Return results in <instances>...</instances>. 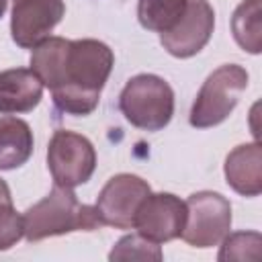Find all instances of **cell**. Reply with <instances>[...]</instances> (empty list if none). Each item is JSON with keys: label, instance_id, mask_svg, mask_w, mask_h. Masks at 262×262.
I'll return each instance as SVG.
<instances>
[{"label": "cell", "instance_id": "3", "mask_svg": "<svg viewBox=\"0 0 262 262\" xmlns=\"http://www.w3.org/2000/svg\"><path fill=\"white\" fill-rule=\"evenodd\" d=\"M119 108L133 127L160 131L174 115V92L164 78L139 74L125 84L119 96Z\"/></svg>", "mask_w": 262, "mask_h": 262}, {"label": "cell", "instance_id": "5", "mask_svg": "<svg viewBox=\"0 0 262 262\" xmlns=\"http://www.w3.org/2000/svg\"><path fill=\"white\" fill-rule=\"evenodd\" d=\"M231 229V205L213 190H201L186 201V221L180 237L192 248H213Z\"/></svg>", "mask_w": 262, "mask_h": 262}, {"label": "cell", "instance_id": "13", "mask_svg": "<svg viewBox=\"0 0 262 262\" xmlns=\"http://www.w3.org/2000/svg\"><path fill=\"white\" fill-rule=\"evenodd\" d=\"M33 154V131L27 121L0 117V170L23 166Z\"/></svg>", "mask_w": 262, "mask_h": 262}, {"label": "cell", "instance_id": "9", "mask_svg": "<svg viewBox=\"0 0 262 262\" xmlns=\"http://www.w3.org/2000/svg\"><path fill=\"white\" fill-rule=\"evenodd\" d=\"M186 221V203L172 192L147 194L137 213L133 227L139 235L147 237L154 244H164L180 237Z\"/></svg>", "mask_w": 262, "mask_h": 262}, {"label": "cell", "instance_id": "1", "mask_svg": "<svg viewBox=\"0 0 262 262\" xmlns=\"http://www.w3.org/2000/svg\"><path fill=\"white\" fill-rule=\"evenodd\" d=\"M115 55L98 39L47 37L33 47L31 70L53 94V104L68 115H90L100 100Z\"/></svg>", "mask_w": 262, "mask_h": 262}, {"label": "cell", "instance_id": "19", "mask_svg": "<svg viewBox=\"0 0 262 262\" xmlns=\"http://www.w3.org/2000/svg\"><path fill=\"white\" fill-rule=\"evenodd\" d=\"M4 12H6V0H0V18L4 16Z\"/></svg>", "mask_w": 262, "mask_h": 262}, {"label": "cell", "instance_id": "2", "mask_svg": "<svg viewBox=\"0 0 262 262\" xmlns=\"http://www.w3.org/2000/svg\"><path fill=\"white\" fill-rule=\"evenodd\" d=\"M100 225L96 209L82 205L74 190L61 184H53L49 194L29 207L23 215L25 237L29 242H41L72 231H92Z\"/></svg>", "mask_w": 262, "mask_h": 262}, {"label": "cell", "instance_id": "4", "mask_svg": "<svg viewBox=\"0 0 262 262\" xmlns=\"http://www.w3.org/2000/svg\"><path fill=\"white\" fill-rule=\"evenodd\" d=\"M246 88L248 72L242 66L225 63L217 68L213 74H209L192 102L188 117L190 125L196 129H207L223 123L239 102Z\"/></svg>", "mask_w": 262, "mask_h": 262}, {"label": "cell", "instance_id": "17", "mask_svg": "<svg viewBox=\"0 0 262 262\" xmlns=\"http://www.w3.org/2000/svg\"><path fill=\"white\" fill-rule=\"evenodd\" d=\"M262 235L258 231H237L223 237L219 260H260Z\"/></svg>", "mask_w": 262, "mask_h": 262}, {"label": "cell", "instance_id": "7", "mask_svg": "<svg viewBox=\"0 0 262 262\" xmlns=\"http://www.w3.org/2000/svg\"><path fill=\"white\" fill-rule=\"evenodd\" d=\"M151 192L149 184L135 174H117L100 190L96 199V215L102 225L131 229L141 201Z\"/></svg>", "mask_w": 262, "mask_h": 262}, {"label": "cell", "instance_id": "8", "mask_svg": "<svg viewBox=\"0 0 262 262\" xmlns=\"http://www.w3.org/2000/svg\"><path fill=\"white\" fill-rule=\"evenodd\" d=\"M215 27V12L209 0H186L182 16L172 29L160 33L164 49L180 59L196 55L211 39Z\"/></svg>", "mask_w": 262, "mask_h": 262}, {"label": "cell", "instance_id": "12", "mask_svg": "<svg viewBox=\"0 0 262 262\" xmlns=\"http://www.w3.org/2000/svg\"><path fill=\"white\" fill-rule=\"evenodd\" d=\"M227 184L242 196H258L262 192V149L260 143H244L229 151L225 160Z\"/></svg>", "mask_w": 262, "mask_h": 262}, {"label": "cell", "instance_id": "10", "mask_svg": "<svg viewBox=\"0 0 262 262\" xmlns=\"http://www.w3.org/2000/svg\"><path fill=\"white\" fill-rule=\"evenodd\" d=\"M66 6L61 0H12L10 33L12 41L25 49H33L63 18Z\"/></svg>", "mask_w": 262, "mask_h": 262}, {"label": "cell", "instance_id": "16", "mask_svg": "<svg viewBox=\"0 0 262 262\" xmlns=\"http://www.w3.org/2000/svg\"><path fill=\"white\" fill-rule=\"evenodd\" d=\"M25 235L23 215L16 213L10 196L8 184L0 178V252L16 246V242Z\"/></svg>", "mask_w": 262, "mask_h": 262}, {"label": "cell", "instance_id": "14", "mask_svg": "<svg viewBox=\"0 0 262 262\" xmlns=\"http://www.w3.org/2000/svg\"><path fill=\"white\" fill-rule=\"evenodd\" d=\"M260 14L262 2L260 0H242L231 16V31L237 45L248 53H260L262 39H260Z\"/></svg>", "mask_w": 262, "mask_h": 262}, {"label": "cell", "instance_id": "15", "mask_svg": "<svg viewBox=\"0 0 262 262\" xmlns=\"http://www.w3.org/2000/svg\"><path fill=\"white\" fill-rule=\"evenodd\" d=\"M186 8V0H139L137 18L143 29L166 33L176 25Z\"/></svg>", "mask_w": 262, "mask_h": 262}, {"label": "cell", "instance_id": "11", "mask_svg": "<svg viewBox=\"0 0 262 262\" xmlns=\"http://www.w3.org/2000/svg\"><path fill=\"white\" fill-rule=\"evenodd\" d=\"M43 98V84L27 68L0 72V113L18 115L33 111Z\"/></svg>", "mask_w": 262, "mask_h": 262}, {"label": "cell", "instance_id": "18", "mask_svg": "<svg viewBox=\"0 0 262 262\" xmlns=\"http://www.w3.org/2000/svg\"><path fill=\"white\" fill-rule=\"evenodd\" d=\"M108 260H113V262L115 260H147V262L154 260V262H160L162 250H160V244H154L139 233H131V235L121 237L115 244V248L108 254Z\"/></svg>", "mask_w": 262, "mask_h": 262}, {"label": "cell", "instance_id": "6", "mask_svg": "<svg viewBox=\"0 0 262 262\" xmlns=\"http://www.w3.org/2000/svg\"><path fill=\"white\" fill-rule=\"evenodd\" d=\"M47 168L55 184L74 188L90 180L96 168V151L80 133L57 129L47 145Z\"/></svg>", "mask_w": 262, "mask_h": 262}]
</instances>
